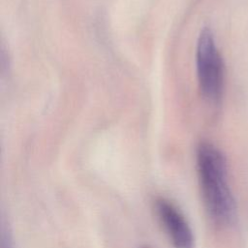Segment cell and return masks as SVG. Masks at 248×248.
Instances as JSON below:
<instances>
[{"label":"cell","instance_id":"obj_5","mask_svg":"<svg viewBox=\"0 0 248 248\" xmlns=\"http://www.w3.org/2000/svg\"><path fill=\"white\" fill-rule=\"evenodd\" d=\"M139 248H150V247H149V246H145V245H144V246H140Z\"/></svg>","mask_w":248,"mask_h":248},{"label":"cell","instance_id":"obj_1","mask_svg":"<svg viewBox=\"0 0 248 248\" xmlns=\"http://www.w3.org/2000/svg\"><path fill=\"white\" fill-rule=\"evenodd\" d=\"M197 170L205 209L214 223L232 224L235 202L228 183V169L223 153L212 143L202 142L197 149Z\"/></svg>","mask_w":248,"mask_h":248},{"label":"cell","instance_id":"obj_4","mask_svg":"<svg viewBox=\"0 0 248 248\" xmlns=\"http://www.w3.org/2000/svg\"><path fill=\"white\" fill-rule=\"evenodd\" d=\"M1 232V248H13V239L9 228H6L3 224Z\"/></svg>","mask_w":248,"mask_h":248},{"label":"cell","instance_id":"obj_3","mask_svg":"<svg viewBox=\"0 0 248 248\" xmlns=\"http://www.w3.org/2000/svg\"><path fill=\"white\" fill-rule=\"evenodd\" d=\"M154 209L174 248H195V236L188 221L170 201L163 197L157 198Z\"/></svg>","mask_w":248,"mask_h":248},{"label":"cell","instance_id":"obj_2","mask_svg":"<svg viewBox=\"0 0 248 248\" xmlns=\"http://www.w3.org/2000/svg\"><path fill=\"white\" fill-rule=\"evenodd\" d=\"M197 75L203 97L217 103L224 88V64L211 30L203 28L198 38L196 51Z\"/></svg>","mask_w":248,"mask_h":248}]
</instances>
